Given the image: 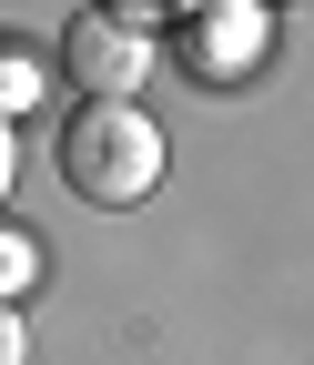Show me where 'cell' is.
I'll return each mask as SVG.
<instances>
[{
	"label": "cell",
	"instance_id": "1",
	"mask_svg": "<svg viewBox=\"0 0 314 365\" xmlns=\"http://www.w3.org/2000/svg\"><path fill=\"white\" fill-rule=\"evenodd\" d=\"M61 182L81 203H142L152 182H162V122L142 102H81L71 132H61Z\"/></svg>",
	"mask_w": 314,
	"mask_h": 365
},
{
	"label": "cell",
	"instance_id": "2",
	"mask_svg": "<svg viewBox=\"0 0 314 365\" xmlns=\"http://www.w3.org/2000/svg\"><path fill=\"white\" fill-rule=\"evenodd\" d=\"M61 71L81 81V102H132V91L162 71V51H152V31H132L122 11H81L61 31Z\"/></svg>",
	"mask_w": 314,
	"mask_h": 365
},
{
	"label": "cell",
	"instance_id": "3",
	"mask_svg": "<svg viewBox=\"0 0 314 365\" xmlns=\"http://www.w3.org/2000/svg\"><path fill=\"white\" fill-rule=\"evenodd\" d=\"M183 31H193V71L203 81H244L263 61V0H193Z\"/></svg>",
	"mask_w": 314,
	"mask_h": 365
},
{
	"label": "cell",
	"instance_id": "4",
	"mask_svg": "<svg viewBox=\"0 0 314 365\" xmlns=\"http://www.w3.org/2000/svg\"><path fill=\"white\" fill-rule=\"evenodd\" d=\"M31 102H41V61H31V51H0V112L21 122Z\"/></svg>",
	"mask_w": 314,
	"mask_h": 365
},
{
	"label": "cell",
	"instance_id": "5",
	"mask_svg": "<svg viewBox=\"0 0 314 365\" xmlns=\"http://www.w3.org/2000/svg\"><path fill=\"white\" fill-rule=\"evenodd\" d=\"M31 274H41V244H31V234H0V304H21Z\"/></svg>",
	"mask_w": 314,
	"mask_h": 365
},
{
	"label": "cell",
	"instance_id": "6",
	"mask_svg": "<svg viewBox=\"0 0 314 365\" xmlns=\"http://www.w3.org/2000/svg\"><path fill=\"white\" fill-rule=\"evenodd\" d=\"M102 11H122L132 31H152V21H183V11H193V0H102Z\"/></svg>",
	"mask_w": 314,
	"mask_h": 365
},
{
	"label": "cell",
	"instance_id": "7",
	"mask_svg": "<svg viewBox=\"0 0 314 365\" xmlns=\"http://www.w3.org/2000/svg\"><path fill=\"white\" fill-rule=\"evenodd\" d=\"M0 365H31V325H21V304H0Z\"/></svg>",
	"mask_w": 314,
	"mask_h": 365
},
{
	"label": "cell",
	"instance_id": "8",
	"mask_svg": "<svg viewBox=\"0 0 314 365\" xmlns=\"http://www.w3.org/2000/svg\"><path fill=\"white\" fill-rule=\"evenodd\" d=\"M11 182H21V132H11V112H0V203H11Z\"/></svg>",
	"mask_w": 314,
	"mask_h": 365
}]
</instances>
